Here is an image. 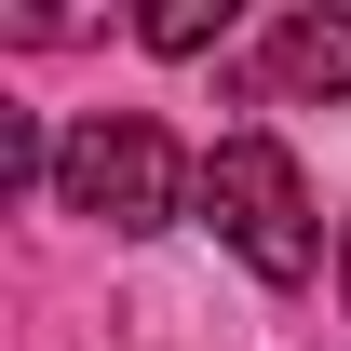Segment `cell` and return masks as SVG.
<instances>
[{"label": "cell", "mask_w": 351, "mask_h": 351, "mask_svg": "<svg viewBox=\"0 0 351 351\" xmlns=\"http://www.w3.org/2000/svg\"><path fill=\"white\" fill-rule=\"evenodd\" d=\"M203 217L230 230V257L257 270V284H311V257H324L284 135H217V162H203Z\"/></svg>", "instance_id": "1"}, {"label": "cell", "mask_w": 351, "mask_h": 351, "mask_svg": "<svg viewBox=\"0 0 351 351\" xmlns=\"http://www.w3.org/2000/svg\"><path fill=\"white\" fill-rule=\"evenodd\" d=\"M54 189H68V217H95V230H176L189 162H176V135L149 122V108H95V122L54 149Z\"/></svg>", "instance_id": "2"}, {"label": "cell", "mask_w": 351, "mask_h": 351, "mask_svg": "<svg viewBox=\"0 0 351 351\" xmlns=\"http://www.w3.org/2000/svg\"><path fill=\"white\" fill-rule=\"evenodd\" d=\"M270 82L284 95H351V14H284L270 27Z\"/></svg>", "instance_id": "3"}, {"label": "cell", "mask_w": 351, "mask_h": 351, "mask_svg": "<svg viewBox=\"0 0 351 351\" xmlns=\"http://www.w3.org/2000/svg\"><path fill=\"white\" fill-rule=\"evenodd\" d=\"M230 41V0H149V54H203Z\"/></svg>", "instance_id": "4"}, {"label": "cell", "mask_w": 351, "mask_h": 351, "mask_svg": "<svg viewBox=\"0 0 351 351\" xmlns=\"http://www.w3.org/2000/svg\"><path fill=\"white\" fill-rule=\"evenodd\" d=\"M338 284H351V230H338Z\"/></svg>", "instance_id": "5"}]
</instances>
